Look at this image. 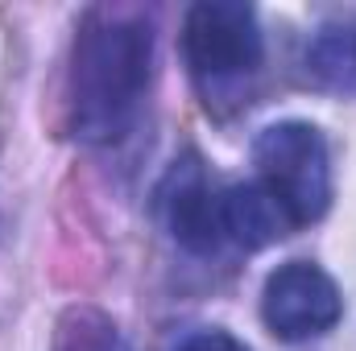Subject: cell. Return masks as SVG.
I'll return each mask as SVG.
<instances>
[{
    "label": "cell",
    "instance_id": "obj_1",
    "mask_svg": "<svg viewBox=\"0 0 356 351\" xmlns=\"http://www.w3.org/2000/svg\"><path fill=\"white\" fill-rule=\"evenodd\" d=\"M154 25L141 12H91L71 54V128L88 145L120 141L149 91Z\"/></svg>",
    "mask_w": 356,
    "mask_h": 351
},
{
    "label": "cell",
    "instance_id": "obj_2",
    "mask_svg": "<svg viewBox=\"0 0 356 351\" xmlns=\"http://www.w3.org/2000/svg\"><path fill=\"white\" fill-rule=\"evenodd\" d=\"M253 162L266 190L286 207L294 228H307L332 207V153L315 124L277 120L257 132Z\"/></svg>",
    "mask_w": 356,
    "mask_h": 351
},
{
    "label": "cell",
    "instance_id": "obj_3",
    "mask_svg": "<svg viewBox=\"0 0 356 351\" xmlns=\"http://www.w3.org/2000/svg\"><path fill=\"white\" fill-rule=\"evenodd\" d=\"M182 54L199 83L224 87L253 75L266 58V33L253 4L241 0H199L182 21Z\"/></svg>",
    "mask_w": 356,
    "mask_h": 351
},
{
    "label": "cell",
    "instance_id": "obj_4",
    "mask_svg": "<svg viewBox=\"0 0 356 351\" xmlns=\"http://www.w3.org/2000/svg\"><path fill=\"white\" fill-rule=\"evenodd\" d=\"M340 314H344V298L327 268L311 261H286L266 277L261 318L269 335H277L282 343L319 339L340 323Z\"/></svg>",
    "mask_w": 356,
    "mask_h": 351
},
{
    "label": "cell",
    "instance_id": "obj_5",
    "mask_svg": "<svg viewBox=\"0 0 356 351\" xmlns=\"http://www.w3.org/2000/svg\"><path fill=\"white\" fill-rule=\"evenodd\" d=\"M158 207L166 219V232L175 236L195 257H211L224 244V223H220V194L211 190V182L203 174L199 157L186 153L182 162L170 166V174L158 190Z\"/></svg>",
    "mask_w": 356,
    "mask_h": 351
},
{
    "label": "cell",
    "instance_id": "obj_6",
    "mask_svg": "<svg viewBox=\"0 0 356 351\" xmlns=\"http://www.w3.org/2000/svg\"><path fill=\"white\" fill-rule=\"evenodd\" d=\"M220 223H224V240L241 244V248H269L282 236L294 232V219L286 215V207L266 190V182H236L220 194Z\"/></svg>",
    "mask_w": 356,
    "mask_h": 351
},
{
    "label": "cell",
    "instance_id": "obj_7",
    "mask_svg": "<svg viewBox=\"0 0 356 351\" xmlns=\"http://www.w3.org/2000/svg\"><path fill=\"white\" fill-rule=\"evenodd\" d=\"M302 67L323 91L356 95V17H327L311 33Z\"/></svg>",
    "mask_w": 356,
    "mask_h": 351
},
{
    "label": "cell",
    "instance_id": "obj_8",
    "mask_svg": "<svg viewBox=\"0 0 356 351\" xmlns=\"http://www.w3.org/2000/svg\"><path fill=\"white\" fill-rule=\"evenodd\" d=\"M175 351H249L236 335L228 331H195L191 339H182Z\"/></svg>",
    "mask_w": 356,
    "mask_h": 351
}]
</instances>
